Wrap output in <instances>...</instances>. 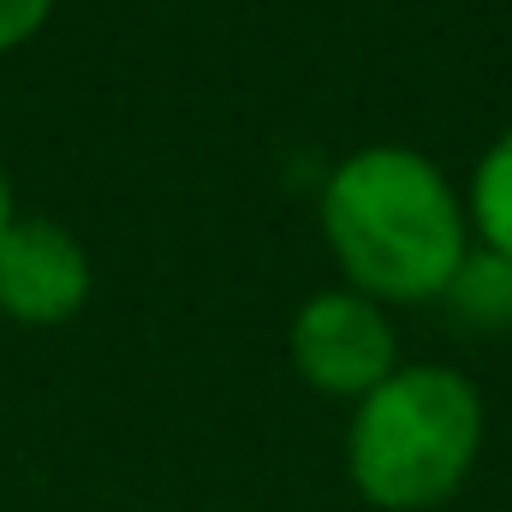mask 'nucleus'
Masks as SVG:
<instances>
[{
  "label": "nucleus",
  "mask_w": 512,
  "mask_h": 512,
  "mask_svg": "<svg viewBox=\"0 0 512 512\" xmlns=\"http://www.w3.org/2000/svg\"><path fill=\"white\" fill-rule=\"evenodd\" d=\"M447 298L459 304L465 322H512V262H501L495 251H471L459 262Z\"/></svg>",
  "instance_id": "nucleus-6"
},
{
  "label": "nucleus",
  "mask_w": 512,
  "mask_h": 512,
  "mask_svg": "<svg viewBox=\"0 0 512 512\" xmlns=\"http://www.w3.org/2000/svg\"><path fill=\"white\" fill-rule=\"evenodd\" d=\"M292 364L316 393L364 399L370 387H382L399 370L393 322L364 292H316L292 316Z\"/></svg>",
  "instance_id": "nucleus-3"
},
{
  "label": "nucleus",
  "mask_w": 512,
  "mask_h": 512,
  "mask_svg": "<svg viewBox=\"0 0 512 512\" xmlns=\"http://www.w3.org/2000/svg\"><path fill=\"white\" fill-rule=\"evenodd\" d=\"M322 233L352 292L376 304L441 298L471 256L465 203L447 173L405 143H370L334 167L322 191Z\"/></svg>",
  "instance_id": "nucleus-1"
},
{
  "label": "nucleus",
  "mask_w": 512,
  "mask_h": 512,
  "mask_svg": "<svg viewBox=\"0 0 512 512\" xmlns=\"http://www.w3.org/2000/svg\"><path fill=\"white\" fill-rule=\"evenodd\" d=\"M12 215H18V197H12V179H6V161H0V233L12 227Z\"/></svg>",
  "instance_id": "nucleus-8"
},
{
  "label": "nucleus",
  "mask_w": 512,
  "mask_h": 512,
  "mask_svg": "<svg viewBox=\"0 0 512 512\" xmlns=\"http://www.w3.org/2000/svg\"><path fill=\"white\" fill-rule=\"evenodd\" d=\"M48 18H54V0H0V54H12L30 36H42Z\"/></svg>",
  "instance_id": "nucleus-7"
},
{
  "label": "nucleus",
  "mask_w": 512,
  "mask_h": 512,
  "mask_svg": "<svg viewBox=\"0 0 512 512\" xmlns=\"http://www.w3.org/2000/svg\"><path fill=\"white\" fill-rule=\"evenodd\" d=\"M90 304V251L48 215H12L0 233V316L60 328Z\"/></svg>",
  "instance_id": "nucleus-4"
},
{
  "label": "nucleus",
  "mask_w": 512,
  "mask_h": 512,
  "mask_svg": "<svg viewBox=\"0 0 512 512\" xmlns=\"http://www.w3.org/2000/svg\"><path fill=\"white\" fill-rule=\"evenodd\" d=\"M483 447V399L447 364H411L370 387L352 411L346 465L370 507L423 512L459 495Z\"/></svg>",
  "instance_id": "nucleus-2"
},
{
  "label": "nucleus",
  "mask_w": 512,
  "mask_h": 512,
  "mask_svg": "<svg viewBox=\"0 0 512 512\" xmlns=\"http://www.w3.org/2000/svg\"><path fill=\"white\" fill-rule=\"evenodd\" d=\"M471 221L483 233V251L512 262V131L489 143V155L477 161L471 179Z\"/></svg>",
  "instance_id": "nucleus-5"
}]
</instances>
